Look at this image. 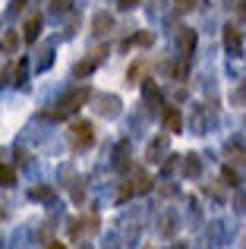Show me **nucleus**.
Wrapping results in <instances>:
<instances>
[{
    "label": "nucleus",
    "mask_w": 246,
    "mask_h": 249,
    "mask_svg": "<svg viewBox=\"0 0 246 249\" xmlns=\"http://www.w3.org/2000/svg\"><path fill=\"white\" fill-rule=\"evenodd\" d=\"M199 170H202V161H199V155H186V158H183V177L196 180Z\"/></svg>",
    "instance_id": "nucleus-8"
},
{
    "label": "nucleus",
    "mask_w": 246,
    "mask_h": 249,
    "mask_svg": "<svg viewBox=\"0 0 246 249\" xmlns=\"http://www.w3.org/2000/svg\"><path fill=\"white\" fill-rule=\"evenodd\" d=\"M133 44H139V48H148V44H152V35H148V32H139V35L129 38V41L123 44V48H133Z\"/></svg>",
    "instance_id": "nucleus-14"
},
{
    "label": "nucleus",
    "mask_w": 246,
    "mask_h": 249,
    "mask_svg": "<svg viewBox=\"0 0 246 249\" xmlns=\"http://www.w3.org/2000/svg\"><path fill=\"white\" fill-rule=\"evenodd\" d=\"M101 114H117V98H105V101L98 104Z\"/></svg>",
    "instance_id": "nucleus-17"
},
{
    "label": "nucleus",
    "mask_w": 246,
    "mask_h": 249,
    "mask_svg": "<svg viewBox=\"0 0 246 249\" xmlns=\"http://www.w3.org/2000/svg\"><path fill=\"white\" fill-rule=\"evenodd\" d=\"M148 189H152V177H148L145 170H136V174L129 177V183L123 186L120 199H129V196H136V193H148Z\"/></svg>",
    "instance_id": "nucleus-3"
},
{
    "label": "nucleus",
    "mask_w": 246,
    "mask_h": 249,
    "mask_svg": "<svg viewBox=\"0 0 246 249\" xmlns=\"http://www.w3.org/2000/svg\"><path fill=\"white\" fill-rule=\"evenodd\" d=\"M38 35H41V16L35 13V16H32L29 22H25V32H22V38L32 44V41H38Z\"/></svg>",
    "instance_id": "nucleus-7"
},
{
    "label": "nucleus",
    "mask_w": 246,
    "mask_h": 249,
    "mask_svg": "<svg viewBox=\"0 0 246 249\" xmlns=\"http://www.w3.org/2000/svg\"><path fill=\"white\" fill-rule=\"evenodd\" d=\"M51 6H54V10H70V0H54Z\"/></svg>",
    "instance_id": "nucleus-23"
},
{
    "label": "nucleus",
    "mask_w": 246,
    "mask_h": 249,
    "mask_svg": "<svg viewBox=\"0 0 246 249\" xmlns=\"http://www.w3.org/2000/svg\"><path fill=\"white\" fill-rule=\"evenodd\" d=\"M88 98H92V91H88V85H82V89H76V91H70L67 98L60 101V107H57V117H67V114H73L79 104H86Z\"/></svg>",
    "instance_id": "nucleus-2"
},
{
    "label": "nucleus",
    "mask_w": 246,
    "mask_h": 249,
    "mask_svg": "<svg viewBox=\"0 0 246 249\" xmlns=\"http://www.w3.org/2000/svg\"><path fill=\"white\" fill-rule=\"evenodd\" d=\"M180 48H183V54H193V48H196V32H193V29H183V35H180Z\"/></svg>",
    "instance_id": "nucleus-12"
},
{
    "label": "nucleus",
    "mask_w": 246,
    "mask_h": 249,
    "mask_svg": "<svg viewBox=\"0 0 246 249\" xmlns=\"http://www.w3.org/2000/svg\"><path fill=\"white\" fill-rule=\"evenodd\" d=\"M243 98H246V82H243Z\"/></svg>",
    "instance_id": "nucleus-27"
},
{
    "label": "nucleus",
    "mask_w": 246,
    "mask_h": 249,
    "mask_svg": "<svg viewBox=\"0 0 246 249\" xmlns=\"http://www.w3.org/2000/svg\"><path fill=\"white\" fill-rule=\"evenodd\" d=\"M22 6H25V0H13V6H10V10H13V13H19Z\"/></svg>",
    "instance_id": "nucleus-24"
},
{
    "label": "nucleus",
    "mask_w": 246,
    "mask_h": 249,
    "mask_svg": "<svg viewBox=\"0 0 246 249\" xmlns=\"http://www.w3.org/2000/svg\"><path fill=\"white\" fill-rule=\"evenodd\" d=\"M25 79V60H19V67H16V82H22Z\"/></svg>",
    "instance_id": "nucleus-22"
},
{
    "label": "nucleus",
    "mask_w": 246,
    "mask_h": 249,
    "mask_svg": "<svg viewBox=\"0 0 246 249\" xmlns=\"http://www.w3.org/2000/svg\"><path fill=\"white\" fill-rule=\"evenodd\" d=\"M224 48H228V51H234V54L240 51V29H237L234 22H230V25H224Z\"/></svg>",
    "instance_id": "nucleus-6"
},
{
    "label": "nucleus",
    "mask_w": 246,
    "mask_h": 249,
    "mask_svg": "<svg viewBox=\"0 0 246 249\" xmlns=\"http://www.w3.org/2000/svg\"><path fill=\"white\" fill-rule=\"evenodd\" d=\"M16 183V174H13V167L0 164V186H13Z\"/></svg>",
    "instance_id": "nucleus-15"
},
{
    "label": "nucleus",
    "mask_w": 246,
    "mask_h": 249,
    "mask_svg": "<svg viewBox=\"0 0 246 249\" xmlns=\"http://www.w3.org/2000/svg\"><path fill=\"white\" fill-rule=\"evenodd\" d=\"M145 70H148V60H136L133 67H129L126 79H129V82H139V79H142V73H145Z\"/></svg>",
    "instance_id": "nucleus-13"
},
{
    "label": "nucleus",
    "mask_w": 246,
    "mask_h": 249,
    "mask_svg": "<svg viewBox=\"0 0 246 249\" xmlns=\"http://www.w3.org/2000/svg\"><path fill=\"white\" fill-rule=\"evenodd\" d=\"M3 218H6V212H3V208H0V221H3Z\"/></svg>",
    "instance_id": "nucleus-26"
},
{
    "label": "nucleus",
    "mask_w": 246,
    "mask_h": 249,
    "mask_svg": "<svg viewBox=\"0 0 246 249\" xmlns=\"http://www.w3.org/2000/svg\"><path fill=\"white\" fill-rule=\"evenodd\" d=\"M95 142V126L88 120H76L70 126V145L73 148H88Z\"/></svg>",
    "instance_id": "nucleus-1"
},
{
    "label": "nucleus",
    "mask_w": 246,
    "mask_h": 249,
    "mask_svg": "<svg viewBox=\"0 0 246 249\" xmlns=\"http://www.w3.org/2000/svg\"><path fill=\"white\" fill-rule=\"evenodd\" d=\"M196 3H199V0H177V10L180 13H190V10H196Z\"/></svg>",
    "instance_id": "nucleus-19"
},
{
    "label": "nucleus",
    "mask_w": 246,
    "mask_h": 249,
    "mask_svg": "<svg viewBox=\"0 0 246 249\" xmlns=\"http://www.w3.org/2000/svg\"><path fill=\"white\" fill-rule=\"evenodd\" d=\"M120 10H133V6H139V0H117Z\"/></svg>",
    "instance_id": "nucleus-21"
},
{
    "label": "nucleus",
    "mask_w": 246,
    "mask_h": 249,
    "mask_svg": "<svg viewBox=\"0 0 246 249\" xmlns=\"http://www.w3.org/2000/svg\"><path fill=\"white\" fill-rule=\"evenodd\" d=\"M224 183H230V186H237V174L230 167H224Z\"/></svg>",
    "instance_id": "nucleus-20"
},
{
    "label": "nucleus",
    "mask_w": 246,
    "mask_h": 249,
    "mask_svg": "<svg viewBox=\"0 0 246 249\" xmlns=\"http://www.w3.org/2000/svg\"><path fill=\"white\" fill-rule=\"evenodd\" d=\"M0 48H3L6 54H16V51H19V35H16L13 29H6L3 38H0Z\"/></svg>",
    "instance_id": "nucleus-10"
},
{
    "label": "nucleus",
    "mask_w": 246,
    "mask_h": 249,
    "mask_svg": "<svg viewBox=\"0 0 246 249\" xmlns=\"http://www.w3.org/2000/svg\"><path fill=\"white\" fill-rule=\"evenodd\" d=\"M142 95H145V101L152 104V107H158V104H161V91H158V85H155L152 79L142 82Z\"/></svg>",
    "instance_id": "nucleus-9"
},
{
    "label": "nucleus",
    "mask_w": 246,
    "mask_h": 249,
    "mask_svg": "<svg viewBox=\"0 0 246 249\" xmlns=\"http://www.w3.org/2000/svg\"><path fill=\"white\" fill-rule=\"evenodd\" d=\"M29 196H32V199H51V189L48 186H35Z\"/></svg>",
    "instance_id": "nucleus-18"
},
{
    "label": "nucleus",
    "mask_w": 246,
    "mask_h": 249,
    "mask_svg": "<svg viewBox=\"0 0 246 249\" xmlns=\"http://www.w3.org/2000/svg\"><path fill=\"white\" fill-rule=\"evenodd\" d=\"M180 126H183V123H180V114L174 107H167L164 110V129L167 133H180Z\"/></svg>",
    "instance_id": "nucleus-11"
},
{
    "label": "nucleus",
    "mask_w": 246,
    "mask_h": 249,
    "mask_svg": "<svg viewBox=\"0 0 246 249\" xmlns=\"http://www.w3.org/2000/svg\"><path fill=\"white\" fill-rule=\"evenodd\" d=\"M228 155L237 161V164H243V161H246V155H243V145H240V142H230V145H228Z\"/></svg>",
    "instance_id": "nucleus-16"
},
{
    "label": "nucleus",
    "mask_w": 246,
    "mask_h": 249,
    "mask_svg": "<svg viewBox=\"0 0 246 249\" xmlns=\"http://www.w3.org/2000/svg\"><path fill=\"white\" fill-rule=\"evenodd\" d=\"M48 249H67V246H63V243H51Z\"/></svg>",
    "instance_id": "nucleus-25"
},
{
    "label": "nucleus",
    "mask_w": 246,
    "mask_h": 249,
    "mask_svg": "<svg viewBox=\"0 0 246 249\" xmlns=\"http://www.w3.org/2000/svg\"><path fill=\"white\" fill-rule=\"evenodd\" d=\"M92 29H95V35H107V32L114 29V16L107 10H98L95 19H92Z\"/></svg>",
    "instance_id": "nucleus-4"
},
{
    "label": "nucleus",
    "mask_w": 246,
    "mask_h": 249,
    "mask_svg": "<svg viewBox=\"0 0 246 249\" xmlns=\"http://www.w3.org/2000/svg\"><path fill=\"white\" fill-rule=\"evenodd\" d=\"M101 54H105V51H95V54L88 57V60L76 63V67H73V76H79V79H86V76H88V73H92V70H95V67L101 63Z\"/></svg>",
    "instance_id": "nucleus-5"
}]
</instances>
